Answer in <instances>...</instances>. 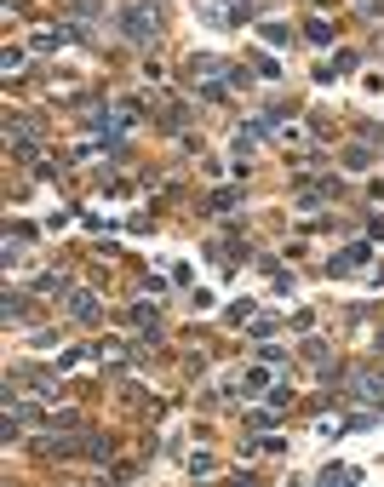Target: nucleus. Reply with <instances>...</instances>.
Instances as JSON below:
<instances>
[{
	"mask_svg": "<svg viewBox=\"0 0 384 487\" xmlns=\"http://www.w3.org/2000/svg\"><path fill=\"white\" fill-rule=\"evenodd\" d=\"M241 206V190H212L206 195V212H235Z\"/></svg>",
	"mask_w": 384,
	"mask_h": 487,
	"instance_id": "nucleus-4",
	"label": "nucleus"
},
{
	"mask_svg": "<svg viewBox=\"0 0 384 487\" xmlns=\"http://www.w3.org/2000/svg\"><path fill=\"white\" fill-rule=\"evenodd\" d=\"M115 29L126 40H155V6H149V0H132V6L115 18Z\"/></svg>",
	"mask_w": 384,
	"mask_h": 487,
	"instance_id": "nucleus-1",
	"label": "nucleus"
},
{
	"mask_svg": "<svg viewBox=\"0 0 384 487\" xmlns=\"http://www.w3.org/2000/svg\"><path fill=\"white\" fill-rule=\"evenodd\" d=\"M69 12H75V18H104L98 0H69Z\"/></svg>",
	"mask_w": 384,
	"mask_h": 487,
	"instance_id": "nucleus-5",
	"label": "nucleus"
},
{
	"mask_svg": "<svg viewBox=\"0 0 384 487\" xmlns=\"http://www.w3.org/2000/svg\"><path fill=\"white\" fill-rule=\"evenodd\" d=\"M264 132H270L264 121H247V126L235 132V155H252V144H264Z\"/></svg>",
	"mask_w": 384,
	"mask_h": 487,
	"instance_id": "nucleus-3",
	"label": "nucleus"
},
{
	"mask_svg": "<svg viewBox=\"0 0 384 487\" xmlns=\"http://www.w3.org/2000/svg\"><path fill=\"white\" fill-rule=\"evenodd\" d=\"M69 316H75V321H98V316H104V304H98L92 292H69Z\"/></svg>",
	"mask_w": 384,
	"mask_h": 487,
	"instance_id": "nucleus-2",
	"label": "nucleus"
},
{
	"mask_svg": "<svg viewBox=\"0 0 384 487\" xmlns=\"http://www.w3.org/2000/svg\"><path fill=\"white\" fill-rule=\"evenodd\" d=\"M373 241H384V218H373Z\"/></svg>",
	"mask_w": 384,
	"mask_h": 487,
	"instance_id": "nucleus-8",
	"label": "nucleus"
},
{
	"mask_svg": "<svg viewBox=\"0 0 384 487\" xmlns=\"http://www.w3.org/2000/svg\"><path fill=\"white\" fill-rule=\"evenodd\" d=\"M264 384H270V373H264V367H252V373H247V395H259Z\"/></svg>",
	"mask_w": 384,
	"mask_h": 487,
	"instance_id": "nucleus-6",
	"label": "nucleus"
},
{
	"mask_svg": "<svg viewBox=\"0 0 384 487\" xmlns=\"http://www.w3.org/2000/svg\"><path fill=\"white\" fill-rule=\"evenodd\" d=\"M132 327H149V333H155V309H149V304H138V309H132Z\"/></svg>",
	"mask_w": 384,
	"mask_h": 487,
	"instance_id": "nucleus-7",
	"label": "nucleus"
}]
</instances>
